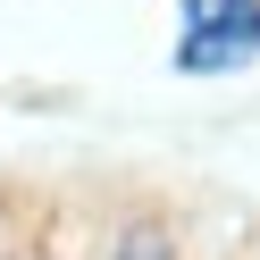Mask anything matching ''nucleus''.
<instances>
[{"label":"nucleus","instance_id":"f257e3e1","mask_svg":"<svg viewBox=\"0 0 260 260\" xmlns=\"http://www.w3.org/2000/svg\"><path fill=\"white\" fill-rule=\"evenodd\" d=\"M260 59V0H176V76H235Z\"/></svg>","mask_w":260,"mask_h":260},{"label":"nucleus","instance_id":"f03ea898","mask_svg":"<svg viewBox=\"0 0 260 260\" xmlns=\"http://www.w3.org/2000/svg\"><path fill=\"white\" fill-rule=\"evenodd\" d=\"M109 260H176V243H168V226H159V218H135V226L118 235V252H109Z\"/></svg>","mask_w":260,"mask_h":260}]
</instances>
